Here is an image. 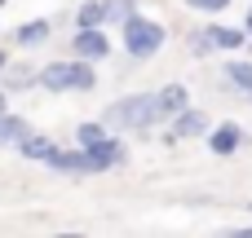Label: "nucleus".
<instances>
[{"instance_id": "1", "label": "nucleus", "mask_w": 252, "mask_h": 238, "mask_svg": "<svg viewBox=\"0 0 252 238\" xmlns=\"http://www.w3.org/2000/svg\"><path fill=\"white\" fill-rule=\"evenodd\" d=\"M102 124L111 132H128L137 141H151V132L164 124V115L155 106V93H124L102 110Z\"/></svg>"}, {"instance_id": "2", "label": "nucleus", "mask_w": 252, "mask_h": 238, "mask_svg": "<svg viewBox=\"0 0 252 238\" xmlns=\"http://www.w3.org/2000/svg\"><path fill=\"white\" fill-rule=\"evenodd\" d=\"M35 88H44V93H93L97 88V62L53 57V62L35 66Z\"/></svg>"}, {"instance_id": "3", "label": "nucleus", "mask_w": 252, "mask_h": 238, "mask_svg": "<svg viewBox=\"0 0 252 238\" xmlns=\"http://www.w3.org/2000/svg\"><path fill=\"white\" fill-rule=\"evenodd\" d=\"M120 44H124V53H128L133 62H151V57L164 53V44H168V26H164L159 18H146V13L137 9L128 22H120Z\"/></svg>"}, {"instance_id": "4", "label": "nucleus", "mask_w": 252, "mask_h": 238, "mask_svg": "<svg viewBox=\"0 0 252 238\" xmlns=\"http://www.w3.org/2000/svg\"><path fill=\"white\" fill-rule=\"evenodd\" d=\"M75 146L80 150H89L93 159H97V168L102 172H111V168H124L128 163V146L120 141V132H111L102 119H84V124H75Z\"/></svg>"}, {"instance_id": "5", "label": "nucleus", "mask_w": 252, "mask_h": 238, "mask_svg": "<svg viewBox=\"0 0 252 238\" xmlns=\"http://www.w3.org/2000/svg\"><path fill=\"white\" fill-rule=\"evenodd\" d=\"M244 141H248V132H244L239 119H217V124H208V132H204V146H208V155H217V159H235V155L244 150Z\"/></svg>"}, {"instance_id": "6", "label": "nucleus", "mask_w": 252, "mask_h": 238, "mask_svg": "<svg viewBox=\"0 0 252 238\" xmlns=\"http://www.w3.org/2000/svg\"><path fill=\"white\" fill-rule=\"evenodd\" d=\"M208 124H213V119H208V110L190 102L186 110H177V115L168 119V132H164L159 141H164V146H177V141H195V137H204V132H208Z\"/></svg>"}, {"instance_id": "7", "label": "nucleus", "mask_w": 252, "mask_h": 238, "mask_svg": "<svg viewBox=\"0 0 252 238\" xmlns=\"http://www.w3.org/2000/svg\"><path fill=\"white\" fill-rule=\"evenodd\" d=\"M44 168L66 172V177H102L97 159H93L89 150H80V146H58V150L49 155V163H44Z\"/></svg>"}, {"instance_id": "8", "label": "nucleus", "mask_w": 252, "mask_h": 238, "mask_svg": "<svg viewBox=\"0 0 252 238\" xmlns=\"http://www.w3.org/2000/svg\"><path fill=\"white\" fill-rule=\"evenodd\" d=\"M71 57L106 62V57H111V35H106V26H75V35H71Z\"/></svg>"}, {"instance_id": "9", "label": "nucleus", "mask_w": 252, "mask_h": 238, "mask_svg": "<svg viewBox=\"0 0 252 238\" xmlns=\"http://www.w3.org/2000/svg\"><path fill=\"white\" fill-rule=\"evenodd\" d=\"M199 31L213 44V53H244V44H248V31L244 26H230V22H208Z\"/></svg>"}, {"instance_id": "10", "label": "nucleus", "mask_w": 252, "mask_h": 238, "mask_svg": "<svg viewBox=\"0 0 252 238\" xmlns=\"http://www.w3.org/2000/svg\"><path fill=\"white\" fill-rule=\"evenodd\" d=\"M221 84H226V93H235V97L252 102V57H235V62H226V66H221Z\"/></svg>"}, {"instance_id": "11", "label": "nucleus", "mask_w": 252, "mask_h": 238, "mask_svg": "<svg viewBox=\"0 0 252 238\" xmlns=\"http://www.w3.org/2000/svg\"><path fill=\"white\" fill-rule=\"evenodd\" d=\"M49 35H53V22H49V18H27L22 26H13V49L31 53V49L49 44Z\"/></svg>"}, {"instance_id": "12", "label": "nucleus", "mask_w": 252, "mask_h": 238, "mask_svg": "<svg viewBox=\"0 0 252 238\" xmlns=\"http://www.w3.org/2000/svg\"><path fill=\"white\" fill-rule=\"evenodd\" d=\"M155 106H159V115H164V119H173L177 110H186V106H190V88H186L182 79H168V84H159V88H155Z\"/></svg>"}, {"instance_id": "13", "label": "nucleus", "mask_w": 252, "mask_h": 238, "mask_svg": "<svg viewBox=\"0 0 252 238\" xmlns=\"http://www.w3.org/2000/svg\"><path fill=\"white\" fill-rule=\"evenodd\" d=\"M58 146H62V141H53L49 132H35V128H31V132H27V137H22L13 150H18L22 159H31V163H49V155H53Z\"/></svg>"}, {"instance_id": "14", "label": "nucleus", "mask_w": 252, "mask_h": 238, "mask_svg": "<svg viewBox=\"0 0 252 238\" xmlns=\"http://www.w3.org/2000/svg\"><path fill=\"white\" fill-rule=\"evenodd\" d=\"M0 88H4V93H27V88H35V66H31V62H9V66L0 71Z\"/></svg>"}, {"instance_id": "15", "label": "nucleus", "mask_w": 252, "mask_h": 238, "mask_svg": "<svg viewBox=\"0 0 252 238\" xmlns=\"http://www.w3.org/2000/svg\"><path fill=\"white\" fill-rule=\"evenodd\" d=\"M27 132H31V119H27V115H18V110H0V146H18Z\"/></svg>"}, {"instance_id": "16", "label": "nucleus", "mask_w": 252, "mask_h": 238, "mask_svg": "<svg viewBox=\"0 0 252 238\" xmlns=\"http://www.w3.org/2000/svg\"><path fill=\"white\" fill-rule=\"evenodd\" d=\"M71 26H106L102 0H80V4H75V13H71Z\"/></svg>"}, {"instance_id": "17", "label": "nucleus", "mask_w": 252, "mask_h": 238, "mask_svg": "<svg viewBox=\"0 0 252 238\" xmlns=\"http://www.w3.org/2000/svg\"><path fill=\"white\" fill-rule=\"evenodd\" d=\"M102 13H106V26H120L137 13V0H102Z\"/></svg>"}, {"instance_id": "18", "label": "nucleus", "mask_w": 252, "mask_h": 238, "mask_svg": "<svg viewBox=\"0 0 252 238\" xmlns=\"http://www.w3.org/2000/svg\"><path fill=\"white\" fill-rule=\"evenodd\" d=\"M182 4H186L190 13H208V18H217V13H226L235 0H182Z\"/></svg>"}, {"instance_id": "19", "label": "nucleus", "mask_w": 252, "mask_h": 238, "mask_svg": "<svg viewBox=\"0 0 252 238\" xmlns=\"http://www.w3.org/2000/svg\"><path fill=\"white\" fill-rule=\"evenodd\" d=\"M230 238H252V221H248V225H235V230H230Z\"/></svg>"}, {"instance_id": "20", "label": "nucleus", "mask_w": 252, "mask_h": 238, "mask_svg": "<svg viewBox=\"0 0 252 238\" xmlns=\"http://www.w3.org/2000/svg\"><path fill=\"white\" fill-rule=\"evenodd\" d=\"M244 31L252 35V4H248V13H244Z\"/></svg>"}, {"instance_id": "21", "label": "nucleus", "mask_w": 252, "mask_h": 238, "mask_svg": "<svg viewBox=\"0 0 252 238\" xmlns=\"http://www.w3.org/2000/svg\"><path fill=\"white\" fill-rule=\"evenodd\" d=\"M4 66H9V49L0 44V71H4Z\"/></svg>"}, {"instance_id": "22", "label": "nucleus", "mask_w": 252, "mask_h": 238, "mask_svg": "<svg viewBox=\"0 0 252 238\" xmlns=\"http://www.w3.org/2000/svg\"><path fill=\"white\" fill-rule=\"evenodd\" d=\"M0 110H9V93L4 88H0Z\"/></svg>"}, {"instance_id": "23", "label": "nucleus", "mask_w": 252, "mask_h": 238, "mask_svg": "<svg viewBox=\"0 0 252 238\" xmlns=\"http://www.w3.org/2000/svg\"><path fill=\"white\" fill-rule=\"evenodd\" d=\"M4 4H9V0H0V13H4Z\"/></svg>"}, {"instance_id": "24", "label": "nucleus", "mask_w": 252, "mask_h": 238, "mask_svg": "<svg viewBox=\"0 0 252 238\" xmlns=\"http://www.w3.org/2000/svg\"><path fill=\"white\" fill-rule=\"evenodd\" d=\"M248 212H252V203H248Z\"/></svg>"}]
</instances>
